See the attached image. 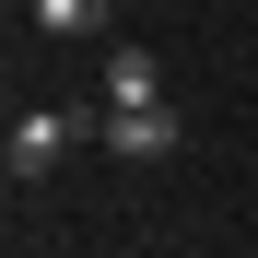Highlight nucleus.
Instances as JSON below:
<instances>
[{"instance_id": "nucleus-1", "label": "nucleus", "mask_w": 258, "mask_h": 258, "mask_svg": "<svg viewBox=\"0 0 258 258\" xmlns=\"http://www.w3.org/2000/svg\"><path fill=\"white\" fill-rule=\"evenodd\" d=\"M94 129H106V153H117V164H164V153L188 141V117H176V106H106Z\"/></svg>"}, {"instance_id": "nucleus-2", "label": "nucleus", "mask_w": 258, "mask_h": 258, "mask_svg": "<svg viewBox=\"0 0 258 258\" xmlns=\"http://www.w3.org/2000/svg\"><path fill=\"white\" fill-rule=\"evenodd\" d=\"M71 129H94V117H71V106H24V117H12V141H0V164H12V176H47Z\"/></svg>"}, {"instance_id": "nucleus-3", "label": "nucleus", "mask_w": 258, "mask_h": 258, "mask_svg": "<svg viewBox=\"0 0 258 258\" xmlns=\"http://www.w3.org/2000/svg\"><path fill=\"white\" fill-rule=\"evenodd\" d=\"M106 106H164V59L153 47H117L106 59Z\"/></svg>"}, {"instance_id": "nucleus-4", "label": "nucleus", "mask_w": 258, "mask_h": 258, "mask_svg": "<svg viewBox=\"0 0 258 258\" xmlns=\"http://www.w3.org/2000/svg\"><path fill=\"white\" fill-rule=\"evenodd\" d=\"M35 24L47 35H106V0H35Z\"/></svg>"}]
</instances>
